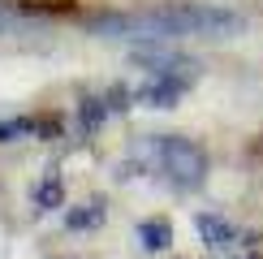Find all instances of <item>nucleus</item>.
Masks as SVG:
<instances>
[{
  "label": "nucleus",
  "instance_id": "f257e3e1",
  "mask_svg": "<svg viewBox=\"0 0 263 259\" xmlns=\"http://www.w3.org/2000/svg\"><path fill=\"white\" fill-rule=\"evenodd\" d=\"M95 35L108 39H220V35H237L246 30V17L233 9H216V5H164V9H147V13H108L91 22Z\"/></svg>",
  "mask_w": 263,
  "mask_h": 259
},
{
  "label": "nucleus",
  "instance_id": "f03ea898",
  "mask_svg": "<svg viewBox=\"0 0 263 259\" xmlns=\"http://www.w3.org/2000/svg\"><path fill=\"white\" fill-rule=\"evenodd\" d=\"M156 156H160V169L168 173L177 186H199L207 177V160H203V151L194 147L190 138H177V134L156 138Z\"/></svg>",
  "mask_w": 263,
  "mask_h": 259
},
{
  "label": "nucleus",
  "instance_id": "7ed1b4c3",
  "mask_svg": "<svg viewBox=\"0 0 263 259\" xmlns=\"http://www.w3.org/2000/svg\"><path fill=\"white\" fill-rule=\"evenodd\" d=\"M181 95H185V78H177V73H151V82L138 86L134 100L147 108H173Z\"/></svg>",
  "mask_w": 263,
  "mask_h": 259
},
{
  "label": "nucleus",
  "instance_id": "20e7f679",
  "mask_svg": "<svg viewBox=\"0 0 263 259\" xmlns=\"http://www.w3.org/2000/svg\"><path fill=\"white\" fill-rule=\"evenodd\" d=\"M194 233H199L212 251H229V246L237 242V229H233L229 220H220V216H212V212H199V216H194Z\"/></svg>",
  "mask_w": 263,
  "mask_h": 259
},
{
  "label": "nucleus",
  "instance_id": "39448f33",
  "mask_svg": "<svg viewBox=\"0 0 263 259\" xmlns=\"http://www.w3.org/2000/svg\"><path fill=\"white\" fill-rule=\"evenodd\" d=\"M134 61L151 73H181V69H194L190 57H177V52H160V48H142L134 52Z\"/></svg>",
  "mask_w": 263,
  "mask_h": 259
},
{
  "label": "nucleus",
  "instance_id": "423d86ee",
  "mask_svg": "<svg viewBox=\"0 0 263 259\" xmlns=\"http://www.w3.org/2000/svg\"><path fill=\"white\" fill-rule=\"evenodd\" d=\"M138 242H142V251H151V255L168 251L173 246V225L164 220V216H151V220L138 225Z\"/></svg>",
  "mask_w": 263,
  "mask_h": 259
},
{
  "label": "nucleus",
  "instance_id": "0eeeda50",
  "mask_svg": "<svg viewBox=\"0 0 263 259\" xmlns=\"http://www.w3.org/2000/svg\"><path fill=\"white\" fill-rule=\"evenodd\" d=\"M35 203L43 212H57L61 203H65V181H61V173H48V177L35 186Z\"/></svg>",
  "mask_w": 263,
  "mask_h": 259
},
{
  "label": "nucleus",
  "instance_id": "6e6552de",
  "mask_svg": "<svg viewBox=\"0 0 263 259\" xmlns=\"http://www.w3.org/2000/svg\"><path fill=\"white\" fill-rule=\"evenodd\" d=\"M65 225H69V229H95V225H104V203H82V208H73L65 216Z\"/></svg>",
  "mask_w": 263,
  "mask_h": 259
},
{
  "label": "nucleus",
  "instance_id": "1a4fd4ad",
  "mask_svg": "<svg viewBox=\"0 0 263 259\" xmlns=\"http://www.w3.org/2000/svg\"><path fill=\"white\" fill-rule=\"evenodd\" d=\"M104 121V100H82V130H95Z\"/></svg>",
  "mask_w": 263,
  "mask_h": 259
},
{
  "label": "nucleus",
  "instance_id": "9d476101",
  "mask_svg": "<svg viewBox=\"0 0 263 259\" xmlns=\"http://www.w3.org/2000/svg\"><path fill=\"white\" fill-rule=\"evenodd\" d=\"M17 134H35V121H5L0 125V143H13Z\"/></svg>",
  "mask_w": 263,
  "mask_h": 259
},
{
  "label": "nucleus",
  "instance_id": "9b49d317",
  "mask_svg": "<svg viewBox=\"0 0 263 259\" xmlns=\"http://www.w3.org/2000/svg\"><path fill=\"white\" fill-rule=\"evenodd\" d=\"M242 259H259V255H242Z\"/></svg>",
  "mask_w": 263,
  "mask_h": 259
}]
</instances>
